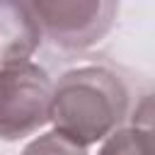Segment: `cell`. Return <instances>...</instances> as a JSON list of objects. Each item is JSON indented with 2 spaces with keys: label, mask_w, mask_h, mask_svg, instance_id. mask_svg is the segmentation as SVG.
I'll use <instances>...</instances> for the list:
<instances>
[{
  "label": "cell",
  "mask_w": 155,
  "mask_h": 155,
  "mask_svg": "<svg viewBox=\"0 0 155 155\" xmlns=\"http://www.w3.org/2000/svg\"><path fill=\"white\" fill-rule=\"evenodd\" d=\"M53 82L48 73L27 61L0 68V138L19 140L51 121Z\"/></svg>",
  "instance_id": "2"
},
{
  "label": "cell",
  "mask_w": 155,
  "mask_h": 155,
  "mask_svg": "<svg viewBox=\"0 0 155 155\" xmlns=\"http://www.w3.org/2000/svg\"><path fill=\"white\" fill-rule=\"evenodd\" d=\"M128 119H131V128H136L143 136L150 153L155 155V94H145L136 104V109Z\"/></svg>",
  "instance_id": "7"
},
{
  "label": "cell",
  "mask_w": 155,
  "mask_h": 155,
  "mask_svg": "<svg viewBox=\"0 0 155 155\" xmlns=\"http://www.w3.org/2000/svg\"><path fill=\"white\" fill-rule=\"evenodd\" d=\"M97 155H153L148 143L143 140V136L131 128V126H121L114 133H109L102 143V148L97 150Z\"/></svg>",
  "instance_id": "5"
},
{
  "label": "cell",
  "mask_w": 155,
  "mask_h": 155,
  "mask_svg": "<svg viewBox=\"0 0 155 155\" xmlns=\"http://www.w3.org/2000/svg\"><path fill=\"white\" fill-rule=\"evenodd\" d=\"M22 155H87V148L78 145L75 140L65 138L58 131H48L34 138L31 143H27Z\"/></svg>",
  "instance_id": "6"
},
{
  "label": "cell",
  "mask_w": 155,
  "mask_h": 155,
  "mask_svg": "<svg viewBox=\"0 0 155 155\" xmlns=\"http://www.w3.org/2000/svg\"><path fill=\"white\" fill-rule=\"evenodd\" d=\"M128 116V90L121 78L102 65H82L63 73L53 85V131L87 148L116 128Z\"/></svg>",
  "instance_id": "1"
},
{
  "label": "cell",
  "mask_w": 155,
  "mask_h": 155,
  "mask_svg": "<svg viewBox=\"0 0 155 155\" xmlns=\"http://www.w3.org/2000/svg\"><path fill=\"white\" fill-rule=\"evenodd\" d=\"M29 5L41 34L65 51H85L102 41L119 12L111 0H34Z\"/></svg>",
  "instance_id": "3"
},
{
  "label": "cell",
  "mask_w": 155,
  "mask_h": 155,
  "mask_svg": "<svg viewBox=\"0 0 155 155\" xmlns=\"http://www.w3.org/2000/svg\"><path fill=\"white\" fill-rule=\"evenodd\" d=\"M41 27L29 2L0 0V65L27 63L41 44Z\"/></svg>",
  "instance_id": "4"
}]
</instances>
